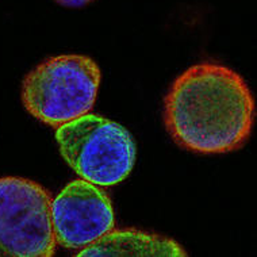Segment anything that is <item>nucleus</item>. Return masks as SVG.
<instances>
[{
    "mask_svg": "<svg viewBox=\"0 0 257 257\" xmlns=\"http://www.w3.org/2000/svg\"><path fill=\"white\" fill-rule=\"evenodd\" d=\"M164 122L178 145L196 153H226L248 141L254 99L244 79L217 62L188 68L171 85Z\"/></svg>",
    "mask_w": 257,
    "mask_h": 257,
    "instance_id": "obj_1",
    "label": "nucleus"
},
{
    "mask_svg": "<svg viewBox=\"0 0 257 257\" xmlns=\"http://www.w3.org/2000/svg\"><path fill=\"white\" fill-rule=\"evenodd\" d=\"M99 83L100 71L89 57L67 54L48 58L23 80V104L37 119L58 127L88 114Z\"/></svg>",
    "mask_w": 257,
    "mask_h": 257,
    "instance_id": "obj_2",
    "label": "nucleus"
},
{
    "mask_svg": "<svg viewBox=\"0 0 257 257\" xmlns=\"http://www.w3.org/2000/svg\"><path fill=\"white\" fill-rule=\"evenodd\" d=\"M56 140L76 173L98 186L119 184L136 161L133 137L123 126L103 116L85 114L61 124Z\"/></svg>",
    "mask_w": 257,
    "mask_h": 257,
    "instance_id": "obj_3",
    "label": "nucleus"
},
{
    "mask_svg": "<svg viewBox=\"0 0 257 257\" xmlns=\"http://www.w3.org/2000/svg\"><path fill=\"white\" fill-rule=\"evenodd\" d=\"M56 244L49 192L27 179H0V256L50 257Z\"/></svg>",
    "mask_w": 257,
    "mask_h": 257,
    "instance_id": "obj_4",
    "label": "nucleus"
},
{
    "mask_svg": "<svg viewBox=\"0 0 257 257\" xmlns=\"http://www.w3.org/2000/svg\"><path fill=\"white\" fill-rule=\"evenodd\" d=\"M56 242L83 249L114 229V210L106 192L84 179L73 180L52 200Z\"/></svg>",
    "mask_w": 257,
    "mask_h": 257,
    "instance_id": "obj_5",
    "label": "nucleus"
},
{
    "mask_svg": "<svg viewBox=\"0 0 257 257\" xmlns=\"http://www.w3.org/2000/svg\"><path fill=\"white\" fill-rule=\"evenodd\" d=\"M79 257H183L187 252L167 237L138 230L107 233L93 244L83 248Z\"/></svg>",
    "mask_w": 257,
    "mask_h": 257,
    "instance_id": "obj_6",
    "label": "nucleus"
},
{
    "mask_svg": "<svg viewBox=\"0 0 257 257\" xmlns=\"http://www.w3.org/2000/svg\"><path fill=\"white\" fill-rule=\"evenodd\" d=\"M57 2L64 6H68V7H81L92 0H57Z\"/></svg>",
    "mask_w": 257,
    "mask_h": 257,
    "instance_id": "obj_7",
    "label": "nucleus"
}]
</instances>
